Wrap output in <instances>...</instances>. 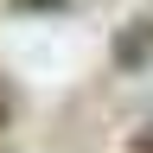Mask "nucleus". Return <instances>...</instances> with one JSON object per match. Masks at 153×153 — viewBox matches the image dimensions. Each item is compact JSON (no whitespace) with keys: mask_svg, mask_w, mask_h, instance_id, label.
I'll use <instances>...</instances> for the list:
<instances>
[{"mask_svg":"<svg viewBox=\"0 0 153 153\" xmlns=\"http://www.w3.org/2000/svg\"><path fill=\"white\" fill-rule=\"evenodd\" d=\"M128 153H153V121H147V128H140V134L128 140Z\"/></svg>","mask_w":153,"mask_h":153,"instance_id":"1","label":"nucleus"},{"mask_svg":"<svg viewBox=\"0 0 153 153\" xmlns=\"http://www.w3.org/2000/svg\"><path fill=\"white\" fill-rule=\"evenodd\" d=\"M13 7H70V0H13Z\"/></svg>","mask_w":153,"mask_h":153,"instance_id":"2","label":"nucleus"}]
</instances>
